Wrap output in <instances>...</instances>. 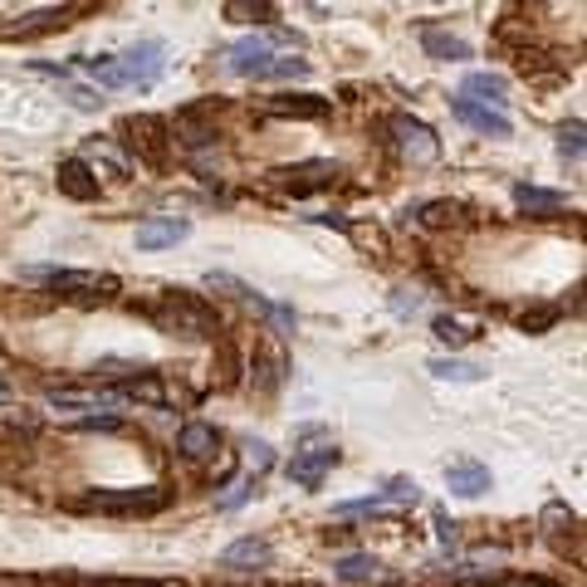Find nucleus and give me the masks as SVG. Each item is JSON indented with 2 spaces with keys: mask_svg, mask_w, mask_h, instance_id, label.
<instances>
[{
  "mask_svg": "<svg viewBox=\"0 0 587 587\" xmlns=\"http://www.w3.org/2000/svg\"><path fill=\"white\" fill-rule=\"evenodd\" d=\"M70 510L78 514H157L167 510V490L147 484V490H88L70 500Z\"/></svg>",
  "mask_w": 587,
  "mask_h": 587,
  "instance_id": "f03ea898",
  "label": "nucleus"
},
{
  "mask_svg": "<svg viewBox=\"0 0 587 587\" xmlns=\"http://www.w3.org/2000/svg\"><path fill=\"white\" fill-rule=\"evenodd\" d=\"M128 132H132V147L142 152V162H152V167L167 162V122L162 118H128Z\"/></svg>",
  "mask_w": 587,
  "mask_h": 587,
  "instance_id": "9b49d317",
  "label": "nucleus"
},
{
  "mask_svg": "<svg viewBox=\"0 0 587 587\" xmlns=\"http://www.w3.org/2000/svg\"><path fill=\"white\" fill-rule=\"evenodd\" d=\"M436 529H440V538H446V544H456V524H450V519H446V514H440V519H436Z\"/></svg>",
  "mask_w": 587,
  "mask_h": 587,
  "instance_id": "473e14b6",
  "label": "nucleus"
},
{
  "mask_svg": "<svg viewBox=\"0 0 587 587\" xmlns=\"http://www.w3.org/2000/svg\"><path fill=\"white\" fill-rule=\"evenodd\" d=\"M514 201H519V206H524V211H538V216H553V211H563V201H568V196H563V191H544V186H529V182H519V186H514Z\"/></svg>",
  "mask_w": 587,
  "mask_h": 587,
  "instance_id": "4be33fe9",
  "label": "nucleus"
},
{
  "mask_svg": "<svg viewBox=\"0 0 587 587\" xmlns=\"http://www.w3.org/2000/svg\"><path fill=\"white\" fill-rule=\"evenodd\" d=\"M392 138H397V147L412 157L416 167H426V162H436V157H440L436 132L426 128V122H416V118H392Z\"/></svg>",
  "mask_w": 587,
  "mask_h": 587,
  "instance_id": "423d86ee",
  "label": "nucleus"
},
{
  "mask_svg": "<svg viewBox=\"0 0 587 587\" xmlns=\"http://www.w3.org/2000/svg\"><path fill=\"white\" fill-rule=\"evenodd\" d=\"M225 15H231V20H255V25H259V20H269L275 10H269V6H225Z\"/></svg>",
  "mask_w": 587,
  "mask_h": 587,
  "instance_id": "c85d7f7f",
  "label": "nucleus"
},
{
  "mask_svg": "<svg viewBox=\"0 0 587 587\" xmlns=\"http://www.w3.org/2000/svg\"><path fill=\"white\" fill-rule=\"evenodd\" d=\"M382 504H416V480H392L382 494H367V500H357V504H343V514L382 510Z\"/></svg>",
  "mask_w": 587,
  "mask_h": 587,
  "instance_id": "412c9836",
  "label": "nucleus"
},
{
  "mask_svg": "<svg viewBox=\"0 0 587 587\" xmlns=\"http://www.w3.org/2000/svg\"><path fill=\"white\" fill-rule=\"evenodd\" d=\"M538 529H544L548 548L553 553H578V514L568 510V504H548L544 514H538Z\"/></svg>",
  "mask_w": 587,
  "mask_h": 587,
  "instance_id": "1a4fd4ad",
  "label": "nucleus"
},
{
  "mask_svg": "<svg viewBox=\"0 0 587 587\" xmlns=\"http://www.w3.org/2000/svg\"><path fill=\"white\" fill-rule=\"evenodd\" d=\"M104 587H157V583H104Z\"/></svg>",
  "mask_w": 587,
  "mask_h": 587,
  "instance_id": "f704fd0d",
  "label": "nucleus"
},
{
  "mask_svg": "<svg viewBox=\"0 0 587 587\" xmlns=\"http://www.w3.org/2000/svg\"><path fill=\"white\" fill-rule=\"evenodd\" d=\"M269 558H275V548L265 544V538H235L231 548L221 553V568H231V573H259V568H269Z\"/></svg>",
  "mask_w": 587,
  "mask_h": 587,
  "instance_id": "9d476101",
  "label": "nucleus"
},
{
  "mask_svg": "<svg viewBox=\"0 0 587 587\" xmlns=\"http://www.w3.org/2000/svg\"><path fill=\"white\" fill-rule=\"evenodd\" d=\"M177 450H182L186 460H211V456L221 450L216 426H206V421H186L182 431H177Z\"/></svg>",
  "mask_w": 587,
  "mask_h": 587,
  "instance_id": "2eb2a0df",
  "label": "nucleus"
},
{
  "mask_svg": "<svg viewBox=\"0 0 587 587\" xmlns=\"http://www.w3.org/2000/svg\"><path fill=\"white\" fill-rule=\"evenodd\" d=\"M269 113H275V118H329V98L279 94V98H269Z\"/></svg>",
  "mask_w": 587,
  "mask_h": 587,
  "instance_id": "6ab92c4d",
  "label": "nucleus"
},
{
  "mask_svg": "<svg viewBox=\"0 0 587 587\" xmlns=\"http://www.w3.org/2000/svg\"><path fill=\"white\" fill-rule=\"evenodd\" d=\"M191 235V221L186 216H152L138 225V250H162V245H177Z\"/></svg>",
  "mask_w": 587,
  "mask_h": 587,
  "instance_id": "f8f14e48",
  "label": "nucleus"
},
{
  "mask_svg": "<svg viewBox=\"0 0 587 587\" xmlns=\"http://www.w3.org/2000/svg\"><path fill=\"white\" fill-rule=\"evenodd\" d=\"M377 573H382V563L372 558V553H348V558L333 563V578L343 587H363V583L377 578Z\"/></svg>",
  "mask_w": 587,
  "mask_h": 587,
  "instance_id": "aec40b11",
  "label": "nucleus"
},
{
  "mask_svg": "<svg viewBox=\"0 0 587 587\" xmlns=\"http://www.w3.org/2000/svg\"><path fill=\"white\" fill-rule=\"evenodd\" d=\"M25 275L50 289H64V294H113L118 289V279L94 275V269H25Z\"/></svg>",
  "mask_w": 587,
  "mask_h": 587,
  "instance_id": "20e7f679",
  "label": "nucleus"
},
{
  "mask_svg": "<svg viewBox=\"0 0 587 587\" xmlns=\"http://www.w3.org/2000/svg\"><path fill=\"white\" fill-rule=\"evenodd\" d=\"M142 313L152 319L157 333H172V338H216L221 333V319L201 294L191 289H167L157 299L142 303Z\"/></svg>",
  "mask_w": 587,
  "mask_h": 587,
  "instance_id": "f257e3e1",
  "label": "nucleus"
},
{
  "mask_svg": "<svg viewBox=\"0 0 587 587\" xmlns=\"http://www.w3.org/2000/svg\"><path fill=\"white\" fill-rule=\"evenodd\" d=\"M309 74V64L303 60H285V54H275V64L265 70V78H303Z\"/></svg>",
  "mask_w": 587,
  "mask_h": 587,
  "instance_id": "cd10ccee",
  "label": "nucleus"
},
{
  "mask_svg": "<svg viewBox=\"0 0 587 587\" xmlns=\"http://www.w3.org/2000/svg\"><path fill=\"white\" fill-rule=\"evenodd\" d=\"M0 397H6V382H0Z\"/></svg>",
  "mask_w": 587,
  "mask_h": 587,
  "instance_id": "c9c22d12",
  "label": "nucleus"
},
{
  "mask_svg": "<svg viewBox=\"0 0 587 587\" xmlns=\"http://www.w3.org/2000/svg\"><path fill=\"white\" fill-rule=\"evenodd\" d=\"M431 333H436L446 348H466V343H470V338H476L480 329H476V323H470V319H450V313H440V319L431 323Z\"/></svg>",
  "mask_w": 587,
  "mask_h": 587,
  "instance_id": "b1692460",
  "label": "nucleus"
},
{
  "mask_svg": "<svg viewBox=\"0 0 587 587\" xmlns=\"http://www.w3.org/2000/svg\"><path fill=\"white\" fill-rule=\"evenodd\" d=\"M456 118L460 122H470L476 132H484V138H510V118L504 113H494V108H480V104H470V98H456Z\"/></svg>",
  "mask_w": 587,
  "mask_h": 587,
  "instance_id": "dca6fc26",
  "label": "nucleus"
},
{
  "mask_svg": "<svg viewBox=\"0 0 587 587\" xmlns=\"http://www.w3.org/2000/svg\"><path fill=\"white\" fill-rule=\"evenodd\" d=\"M167 44L162 40H142V44H132L128 54L118 60V70H122V84H138V88H152L157 78H162L167 70Z\"/></svg>",
  "mask_w": 587,
  "mask_h": 587,
  "instance_id": "7ed1b4c3",
  "label": "nucleus"
},
{
  "mask_svg": "<svg viewBox=\"0 0 587 587\" xmlns=\"http://www.w3.org/2000/svg\"><path fill=\"white\" fill-rule=\"evenodd\" d=\"M421 221L426 225H450V221H456V206H446V201H431V206L421 211Z\"/></svg>",
  "mask_w": 587,
  "mask_h": 587,
  "instance_id": "c756f323",
  "label": "nucleus"
},
{
  "mask_svg": "<svg viewBox=\"0 0 587 587\" xmlns=\"http://www.w3.org/2000/svg\"><path fill=\"white\" fill-rule=\"evenodd\" d=\"M431 372H436L440 382H480V377H484V367H476V363H456V357H436Z\"/></svg>",
  "mask_w": 587,
  "mask_h": 587,
  "instance_id": "393cba45",
  "label": "nucleus"
},
{
  "mask_svg": "<svg viewBox=\"0 0 587 587\" xmlns=\"http://www.w3.org/2000/svg\"><path fill=\"white\" fill-rule=\"evenodd\" d=\"M221 60H225V70H231V74L265 78V70L275 64V40H259V35H250V40L231 44V50H225Z\"/></svg>",
  "mask_w": 587,
  "mask_h": 587,
  "instance_id": "39448f33",
  "label": "nucleus"
},
{
  "mask_svg": "<svg viewBox=\"0 0 587 587\" xmlns=\"http://www.w3.org/2000/svg\"><path fill=\"white\" fill-rule=\"evenodd\" d=\"M78 431H122L118 416H88V421H78Z\"/></svg>",
  "mask_w": 587,
  "mask_h": 587,
  "instance_id": "7c9ffc66",
  "label": "nucleus"
},
{
  "mask_svg": "<svg viewBox=\"0 0 587 587\" xmlns=\"http://www.w3.org/2000/svg\"><path fill=\"white\" fill-rule=\"evenodd\" d=\"M60 191L74 201H98V177L88 172V162H78V157H70V162H60Z\"/></svg>",
  "mask_w": 587,
  "mask_h": 587,
  "instance_id": "f3484780",
  "label": "nucleus"
},
{
  "mask_svg": "<svg viewBox=\"0 0 587 587\" xmlns=\"http://www.w3.org/2000/svg\"><path fill=\"white\" fill-rule=\"evenodd\" d=\"M84 74H94L104 88H118V84H122V70H118V60H113V54H98V60H84Z\"/></svg>",
  "mask_w": 587,
  "mask_h": 587,
  "instance_id": "a878e982",
  "label": "nucleus"
},
{
  "mask_svg": "<svg viewBox=\"0 0 587 587\" xmlns=\"http://www.w3.org/2000/svg\"><path fill=\"white\" fill-rule=\"evenodd\" d=\"M460 98H470V104L500 113L504 104H510V84H504L500 74H470L466 84H460Z\"/></svg>",
  "mask_w": 587,
  "mask_h": 587,
  "instance_id": "4468645a",
  "label": "nucleus"
},
{
  "mask_svg": "<svg viewBox=\"0 0 587 587\" xmlns=\"http://www.w3.org/2000/svg\"><path fill=\"white\" fill-rule=\"evenodd\" d=\"M553 319H558V313H553V309H544V313H524V319H519V323H524L529 333H538V329H548Z\"/></svg>",
  "mask_w": 587,
  "mask_h": 587,
  "instance_id": "2f4dec72",
  "label": "nucleus"
},
{
  "mask_svg": "<svg viewBox=\"0 0 587 587\" xmlns=\"http://www.w3.org/2000/svg\"><path fill=\"white\" fill-rule=\"evenodd\" d=\"M255 470H269V446H255Z\"/></svg>",
  "mask_w": 587,
  "mask_h": 587,
  "instance_id": "72a5a7b5",
  "label": "nucleus"
},
{
  "mask_svg": "<svg viewBox=\"0 0 587 587\" xmlns=\"http://www.w3.org/2000/svg\"><path fill=\"white\" fill-rule=\"evenodd\" d=\"M275 182L294 191V196H303V191H323L338 182V167L333 162H299V167H279Z\"/></svg>",
  "mask_w": 587,
  "mask_h": 587,
  "instance_id": "6e6552de",
  "label": "nucleus"
},
{
  "mask_svg": "<svg viewBox=\"0 0 587 587\" xmlns=\"http://www.w3.org/2000/svg\"><path fill=\"white\" fill-rule=\"evenodd\" d=\"M558 152L578 162V157H583V122H563V128H558Z\"/></svg>",
  "mask_w": 587,
  "mask_h": 587,
  "instance_id": "bb28decb",
  "label": "nucleus"
},
{
  "mask_svg": "<svg viewBox=\"0 0 587 587\" xmlns=\"http://www.w3.org/2000/svg\"><path fill=\"white\" fill-rule=\"evenodd\" d=\"M421 44H426V54H431V60H470V44L460 40V35H440V30H426Z\"/></svg>",
  "mask_w": 587,
  "mask_h": 587,
  "instance_id": "5701e85b",
  "label": "nucleus"
},
{
  "mask_svg": "<svg viewBox=\"0 0 587 587\" xmlns=\"http://www.w3.org/2000/svg\"><path fill=\"white\" fill-rule=\"evenodd\" d=\"M338 466V446H313V450H299L289 460V480L303 484V490H319L323 476Z\"/></svg>",
  "mask_w": 587,
  "mask_h": 587,
  "instance_id": "0eeeda50",
  "label": "nucleus"
},
{
  "mask_svg": "<svg viewBox=\"0 0 587 587\" xmlns=\"http://www.w3.org/2000/svg\"><path fill=\"white\" fill-rule=\"evenodd\" d=\"M446 484H450V494H460V500H476V494L490 490V470L476 466V460H456V466L446 470Z\"/></svg>",
  "mask_w": 587,
  "mask_h": 587,
  "instance_id": "a211bd4d",
  "label": "nucleus"
},
{
  "mask_svg": "<svg viewBox=\"0 0 587 587\" xmlns=\"http://www.w3.org/2000/svg\"><path fill=\"white\" fill-rule=\"evenodd\" d=\"M108 392H113V402L167 406V387H162V377H157V372H147V367H138V377H122L118 387H108Z\"/></svg>",
  "mask_w": 587,
  "mask_h": 587,
  "instance_id": "ddd939ff",
  "label": "nucleus"
}]
</instances>
